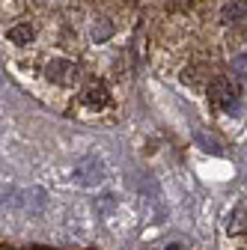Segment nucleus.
<instances>
[{"label": "nucleus", "instance_id": "f257e3e1", "mask_svg": "<svg viewBox=\"0 0 247 250\" xmlns=\"http://www.w3.org/2000/svg\"><path fill=\"white\" fill-rule=\"evenodd\" d=\"M104 176H107L104 161L96 158V155H86V158H81V161L75 164V170H72V179H75V185H81V188H96V185L104 182Z\"/></svg>", "mask_w": 247, "mask_h": 250}, {"label": "nucleus", "instance_id": "f03ea898", "mask_svg": "<svg viewBox=\"0 0 247 250\" xmlns=\"http://www.w3.org/2000/svg\"><path fill=\"white\" fill-rule=\"evenodd\" d=\"M45 75H48V81H54L60 86H75L81 81V66H78V62H72V60L60 57V60H51L48 62Z\"/></svg>", "mask_w": 247, "mask_h": 250}, {"label": "nucleus", "instance_id": "7ed1b4c3", "mask_svg": "<svg viewBox=\"0 0 247 250\" xmlns=\"http://www.w3.org/2000/svg\"><path fill=\"white\" fill-rule=\"evenodd\" d=\"M208 99L211 104H218L224 110H235V102H238V86L229 81V78H214L208 83Z\"/></svg>", "mask_w": 247, "mask_h": 250}, {"label": "nucleus", "instance_id": "20e7f679", "mask_svg": "<svg viewBox=\"0 0 247 250\" xmlns=\"http://www.w3.org/2000/svg\"><path fill=\"white\" fill-rule=\"evenodd\" d=\"M83 99H86V104H89V107H104V104L110 102V96H107V86H104V83H99V81H92V83L86 86Z\"/></svg>", "mask_w": 247, "mask_h": 250}, {"label": "nucleus", "instance_id": "39448f33", "mask_svg": "<svg viewBox=\"0 0 247 250\" xmlns=\"http://www.w3.org/2000/svg\"><path fill=\"white\" fill-rule=\"evenodd\" d=\"M33 27H30V24H18V27H12L9 30V39L15 42V45H30V42H33Z\"/></svg>", "mask_w": 247, "mask_h": 250}, {"label": "nucleus", "instance_id": "423d86ee", "mask_svg": "<svg viewBox=\"0 0 247 250\" xmlns=\"http://www.w3.org/2000/svg\"><path fill=\"white\" fill-rule=\"evenodd\" d=\"M244 229H247V211L244 208H235L229 214V232L235 235V232H244Z\"/></svg>", "mask_w": 247, "mask_h": 250}, {"label": "nucleus", "instance_id": "0eeeda50", "mask_svg": "<svg viewBox=\"0 0 247 250\" xmlns=\"http://www.w3.org/2000/svg\"><path fill=\"white\" fill-rule=\"evenodd\" d=\"M224 18H226V21H241V18H247V3H226V6H224Z\"/></svg>", "mask_w": 247, "mask_h": 250}, {"label": "nucleus", "instance_id": "6e6552de", "mask_svg": "<svg viewBox=\"0 0 247 250\" xmlns=\"http://www.w3.org/2000/svg\"><path fill=\"white\" fill-rule=\"evenodd\" d=\"M110 30H113L110 21H102V18H99L96 24H92V39H96V42H104V39L110 36Z\"/></svg>", "mask_w": 247, "mask_h": 250}, {"label": "nucleus", "instance_id": "1a4fd4ad", "mask_svg": "<svg viewBox=\"0 0 247 250\" xmlns=\"http://www.w3.org/2000/svg\"><path fill=\"white\" fill-rule=\"evenodd\" d=\"M203 75H206V69H203V66H191V69H185V75H182V78H185V83H200V78H203Z\"/></svg>", "mask_w": 247, "mask_h": 250}, {"label": "nucleus", "instance_id": "9d476101", "mask_svg": "<svg viewBox=\"0 0 247 250\" xmlns=\"http://www.w3.org/2000/svg\"><path fill=\"white\" fill-rule=\"evenodd\" d=\"M110 208H113V197H110V194H104V197H102V203H99V211H110Z\"/></svg>", "mask_w": 247, "mask_h": 250}, {"label": "nucleus", "instance_id": "9b49d317", "mask_svg": "<svg viewBox=\"0 0 247 250\" xmlns=\"http://www.w3.org/2000/svg\"><path fill=\"white\" fill-rule=\"evenodd\" d=\"M3 250H18V247H3Z\"/></svg>", "mask_w": 247, "mask_h": 250}]
</instances>
